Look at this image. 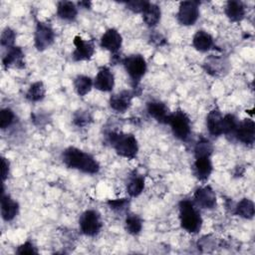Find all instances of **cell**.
I'll list each match as a JSON object with an SVG mask.
<instances>
[{"label":"cell","instance_id":"1","mask_svg":"<svg viewBox=\"0 0 255 255\" xmlns=\"http://www.w3.org/2000/svg\"><path fill=\"white\" fill-rule=\"evenodd\" d=\"M62 159L67 167L78 169L85 173L94 174L100 170V164L94 156L74 146H70L63 151Z\"/></svg>","mask_w":255,"mask_h":255},{"label":"cell","instance_id":"2","mask_svg":"<svg viewBox=\"0 0 255 255\" xmlns=\"http://www.w3.org/2000/svg\"><path fill=\"white\" fill-rule=\"evenodd\" d=\"M108 137L119 155L128 159H132L136 156L138 151V144L133 134L110 132Z\"/></svg>","mask_w":255,"mask_h":255},{"label":"cell","instance_id":"3","mask_svg":"<svg viewBox=\"0 0 255 255\" xmlns=\"http://www.w3.org/2000/svg\"><path fill=\"white\" fill-rule=\"evenodd\" d=\"M178 207L181 227L189 233H197L201 229L202 218L193 202L189 199H182Z\"/></svg>","mask_w":255,"mask_h":255},{"label":"cell","instance_id":"4","mask_svg":"<svg viewBox=\"0 0 255 255\" xmlns=\"http://www.w3.org/2000/svg\"><path fill=\"white\" fill-rule=\"evenodd\" d=\"M167 124L171 128L173 135L180 140H185L191 132L190 120L183 111L178 110L170 114Z\"/></svg>","mask_w":255,"mask_h":255},{"label":"cell","instance_id":"5","mask_svg":"<svg viewBox=\"0 0 255 255\" xmlns=\"http://www.w3.org/2000/svg\"><path fill=\"white\" fill-rule=\"evenodd\" d=\"M123 65L129 78L135 83L140 81L146 72V62L141 55H130L123 60Z\"/></svg>","mask_w":255,"mask_h":255},{"label":"cell","instance_id":"6","mask_svg":"<svg viewBox=\"0 0 255 255\" xmlns=\"http://www.w3.org/2000/svg\"><path fill=\"white\" fill-rule=\"evenodd\" d=\"M81 231L87 236H95L102 229L103 223L100 214L93 209L85 211L79 220Z\"/></svg>","mask_w":255,"mask_h":255},{"label":"cell","instance_id":"7","mask_svg":"<svg viewBox=\"0 0 255 255\" xmlns=\"http://www.w3.org/2000/svg\"><path fill=\"white\" fill-rule=\"evenodd\" d=\"M199 17V2L197 1H183L180 3L177 20L183 26L193 25Z\"/></svg>","mask_w":255,"mask_h":255},{"label":"cell","instance_id":"8","mask_svg":"<svg viewBox=\"0 0 255 255\" xmlns=\"http://www.w3.org/2000/svg\"><path fill=\"white\" fill-rule=\"evenodd\" d=\"M55 39V33L50 25L39 22L35 30V47L39 51H44L49 48Z\"/></svg>","mask_w":255,"mask_h":255},{"label":"cell","instance_id":"9","mask_svg":"<svg viewBox=\"0 0 255 255\" xmlns=\"http://www.w3.org/2000/svg\"><path fill=\"white\" fill-rule=\"evenodd\" d=\"M234 134L236 138L244 144L252 145L255 140V124L252 120L245 119L239 122Z\"/></svg>","mask_w":255,"mask_h":255},{"label":"cell","instance_id":"10","mask_svg":"<svg viewBox=\"0 0 255 255\" xmlns=\"http://www.w3.org/2000/svg\"><path fill=\"white\" fill-rule=\"evenodd\" d=\"M75 50L73 52V59L75 61L90 60L95 53V46L92 41H85L82 37L76 36L74 38Z\"/></svg>","mask_w":255,"mask_h":255},{"label":"cell","instance_id":"11","mask_svg":"<svg viewBox=\"0 0 255 255\" xmlns=\"http://www.w3.org/2000/svg\"><path fill=\"white\" fill-rule=\"evenodd\" d=\"M195 202L205 209H212L216 206V194L210 186H202L194 192Z\"/></svg>","mask_w":255,"mask_h":255},{"label":"cell","instance_id":"12","mask_svg":"<svg viewBox=\"0 0 255 255\" xmlns=\"http://www.w3.org/2000/svg\"><path fill=\"white\" fill-rule=\"evenodd\" d=\"M122 43L121 34L113 28L108 29L101 37V47L112 53H117L121 49Z\"/></svg>","mask_w":255,"mask_h":255},{"label":"cell","instance_id":"13","mask_svg":"<svg viewBox=\"0 0 255 255\" xmlns=\"http://www.w3.org/2000/svg\"><path fill=\"white\" fill-rule=\"evenodd\" d=\"M115 85L114 74L107 67H103L99 70L95 80L94 87L102 92H111Z\"/></svg>","mask_w":255,"mask_h":255},{"label":"cell","instance_id":"14","mask_svg":"<svg viewBox=\"0 0 255 255\" xmlns=\"http://www.w3.org/2000/svg\"><path fill=\"white\" fill-rule=\"evenodd\" d=\"M2 64L5 68H17L23 69L25 67L24 63V53L19 47H12L8 49L7 54L3 57Z\"/></svg>","mask_w":255,"mask_h":255},{"label":"cell","instance_id":"15","mask_svg":"<svg viewBox=\"0 0 255 255\" xmlns=\"http://www.w3.org/2000/svg\"><path fill=\"white\" fill-rule=\"evenodd\" d=\"M194 174L200 181L208 179L212 172V162L210 156H197L193 164Z\"/></svg>","mask_w":255,"mask_h":255},{"label":"cell","instance_id":"16","mask_svg":"<svg viewBox=\"0 0 255 255\" xmlns=\"http://www.w3.org/2000/svg\"><path fill=\"white\" fill-rule=\"evenodd\" d=\"M146 110L148 114L158 123L167 124V120L169 118V111L165 104L159 101H151L146 105Z\"/></svg>","mask_w":255,"mask_h":255},{"label":"cell","instance_id":"17","mask_svg":"<svg viewBox=\"0 0 255 255\" xmlns=\"http://www.w3.org/2000/svg\"><path fill=\"white\" fill-rule=\"evenodd\" d=\"M206 125L210 134L221 135L224 134L223 131V117L217 109H213L209 112L206 118Z\"/></svg>","mask_w":255,"mask_h":255},{"label":"cell","instance_id":"18","mask_svg":"<svg viewBox=\"0 0 255 255\" xmlns=\"http://www.w3.org/2000/svg\"><path fill=\"white\" fill-rule=\"evenodd\" d=\"M132 95L128 91H122L110 98L111 108L119 113H125L130 106Z\"/></svg>","mask_w":255,"mask_h":255},{"label":"cell","instance_id":"19","mask_svg":"<svg viewBox=\"0 0 255 255\" xmlns=\"http://www.w3.org/2000/svg\"><path fill=\"white\" fill-rule=\"evenodd\" d=\"M19 205L17 201L13 200L9 195L4 194L2 190V197H1V215L5 221H11L15 218L18 214Z\"/></svg>","mask_w":255,"mask_h":255},{"label":"cell","instance_id":"20","mask_svg":"<svg viewBox=\"0 0 255 255\" xmlns=\"http://www.w3.org/2000/svg\"><path fill=\"white\" fill-rule=\"evenodd\" d=\"M226 16L233 22H238L244 18L245 7L241 1H228L225 6Z\"/></svg>","mask_w":255,"mask_h":255},{"label":"cell","instance_id":"21","mask_svg":"<svg viewBox=\"0 0 255 255\" xmlns=\"http://www.w3.org/2000/svg\"><path fill=\"white\" fill-rule=\"evenodd\" d=\"M193 47L200 52H207L213 47V38L205 31H197L192 39Z\"/></svg>","mask_w":255,"mask_h":255},{"label":"cell","instance_id":"22","mask_svg":"<svg viewBox=\"0 0 255 255\" xmlns=\"http://www.w3.org/2000/svg\"><path fill=\"white\" fill-rule=\"evenodd\" d=\"M78 9L75 3L71 1H60L57 4V15L67 21H72L77 17Z\"/></svg>","mask_w":255,"mask_h":255},{"label":"cell","instance_id":"23","mask_svg":"<svg viewBox=\"0 0 255 255\" xmlns=\"http://www.w3.org/2000/svg\"><path fill=\"white\" fill-rule=\"evenodd\" d=\"M142 19L148 27L155 26L160 20V8L153 3L148 2L146 7L142 11Z\"/></svg>","mask_w":255,"mask_h":255},{"label":"cell","instance_id":"24","mask_svg":"<svg viewBox=\"0 0 255 255\" xmlns=\"http://www.w3.org/2000/svg\"><path fill=\"white\" fill-rule=\"evenodd\" d=\"M234 213L245 219L253 218L255 213V207H254L253 201L248 198L241 199L235 206Z\"/></svg>","mask_w":255,"mask_h":255},{"label":"cell","instance_id":"25","mask_svg":"<svg viewBox=\"0 0 255 255\" xmlns=\"http://www.w3.org/2000/svg\"><path fill=\"white\" fill-rule=\"evenodd\" d=\"M93 85H94V82L92 81V79L90 77L84 76V75L77 76V78L74 81L75 90H76L77 94L81 97H84L88 93H90Z\"/></svg>","mask_w":255,"mask_h":255},{"label":"cell","instance_id":"26","mask_svg":"<svg viewBox=\"0 0 255 255\" xmlns=\"http://www.w3.org/2000/svg\"><path fill=\"white\" fill-rule=\"evenodd\" d=\"M143 188H144V177L141 175H132V177H130L127 185L128 193L132 197L138 196L143 191Z\"/></svg>","mask_w":255,"mask_h":255},{"label":"cell","instance_id":"27","mask_svg":"<svg viewBox=\"0 0 255 255\" xmlns=\"http://www.w3.org/2000/svg\"><path fill=\"white\" fill-rule=\"evenodd\" d=\"M46 94L45 86L42 82L33 83L26 93V98L30 102H39L44 99Z\"/></svg>","mask_w":255,"mask_h":255},{"label":"cell","instance_id":"28","mask_svg":"<svg viewBox=\"0 0 255 255\" xmlns=\"http://www.w3.org/2000/svg\"><path fill=\"white\" fill-rule=\"evenodd\" d=\"M142 221L136 214H128L126 218V230L131 235H136L141 231Z\"/></svg>","mask_w":255,"mask_h":255},{"label":"cell","instance_id":"29","mask_svg":"<svg viewBox=\"0 0 255 255\" xmlns=\"http://www.w3.org/2000/svg\"><path fill=\"white\" fill-rule=\"evenodd\" d=\"M212 150H213V147H212V144L211 142L204 138V137H201L197 143L195 144V147H194V154H195V157L197 156H210L211 153H212Z\"/></svg>","mask_w":255,"mask_h":255},{"label":"cell","instance_id":"30","mask_svg":"<svg viewBox=\"0 0 255 255\" xmlns=\"http://www.w3.org/2000/svg\"><path fill=\"white\" fill-rule=\"evenodd\" d=\"M15 39H16V34L15 32L9 28V27H6L2 34H1V39H0V42H1V45L3 47H7L8 49L14 47V43H15Z\"/></svg>","mask_w":255,"mask_h":255},{"label":"cell","instance_id":"31","mask_svg":"<svg viewBox=\"0 0 255 255\" xmlns=\"http://www.w3.org/2000/svg\"><path fill=\"white\" fill-rule=\"evenodd\" d=\"M15 120V115L10 109H3L0 112V128L2 129L10 127Z\"/></svg>","mask_w":255,"mask_h":255},{"label":"cell","instance_id":"32","mask_svg":"<svg viewBox=\"0 0 255 255\" xmlns=\"http://www.w3.org/2000/svg\"><path fill=\"white\" fill-rule=\"evenodd\" d=\"M237 125H238L237 119L233 115L224 116L223 117V131H224V134L234 133Z\"/></svg>","mask_w":255,"mask_h":255},{"label":"cell","instance_id":"33","mask_svg":"<svg viewBox=\"0 0 255 255\" xmlns=\"http://www.w3.org/2000/svg\"><path fill=\"white\" fill-rule=\"evenodd\" d=\"M108 204L111 209L121 211L126 208V206L128 204V201L127 200V198H118V199L109 200Z\"/></svg>","mask_w":255,"mask_h":255},{"label":"cell","instance_id":"34","mask_svg":"<svg viewBox=\"0 0 255 255\" xmlns=\"http://www.w3.org/2000/svg\"><path fill=\"white\" fill-rule=\"evenodd\" d=\"M147 4V1H129L127 3V7L134 13H142Z\"/></svg>","mask_w":255,"mask_h":255},{"label":"cell","instance_id":"35","mask_svg":"<svg viewBox=\"0 0 255 255\" xmlns=\"http://www.w3.org/2000/svg\"><path fill=\"white\" fill-rule=\"evenodd\" d=\"M17 253L18 254H37L38 251L32 242L27 241L18 247Z\"/></svg>","mask_w":255,"mask_h":255},{"label":"cell","instance_id":"36","mask_svg":"<svg viewBox=\"0 0 255 255\" xmlns=\"http://www.w3.org/2000/svg\"><path fill=\"white\" fill-rule=\"evenodd\" d=\"M91 118L89 116V114L87 113H78L76 116H75V119H74V123L75 125H77L78 127H84L86 126L87 124H89Z\"/></svg>","mask_w":255,"mask_h":255},{"label":"cell","instance_id":"37","mask_svg":"<svg viewBox=\"0 0 255 255\" xmlns=\"http://www.w3.org/2000/svg\"><path fill=\"white\" fill-rule=\"evenodd\" d=\"M9 173V161L5 158H1V175H2V180L4 181Z\"/></svg>","mask_w":255,"mask_h":255},{"label":"cell","instance_id":"38","mask_svg":"<svg viewBox=\"0 0 255 255\" xmlns=\"http://www.w3.org/2000/svg\"><path fill=\"white\" fill-rule=\"evenodd\" d=\"M79 4V6H85V8H90V6H91V2H79L78 3Z\"/></svg>","mask_w":255,"mask_h":255}]
</instances>
